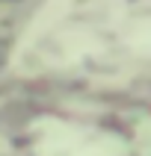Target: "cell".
Returning <instances> with one entry per match:
<instances>
[{
    "label": "cell",
    "instance_id": "2",
    "mask_svg": "<svg viewBox=\"0 0 151 156\" xmlns=\"http://www.w3.org/2000/svg\"><path fill=\"white\" fill-rule=\"evenodd\" d=\"M113 141H101V144H92V147H86V150H77L74 156H113Z\"/></svg>",
    "mask_w": 151,
    "mask_h": 156
},
{
    "label": "cell",
    "instance_id": "1",
    "mask_svg": "<svg viewBox=\"0 0 151 156\" xmlns=\"http://www.w3.org/2000/svg\"><path fill=\"white\" fill-rule=\"evenodd\" d=\"M68 3L71 0H47V6H44V12H42V18H36V24H33V30L27 33V38H36V33L39 30H44V27H51L56 18L68 9Z\"/></svg>",
    "mask_w": 151,
    "mask_h": 156
}]
</instances>
